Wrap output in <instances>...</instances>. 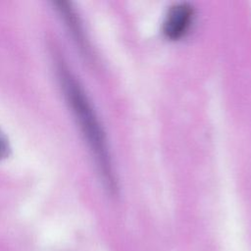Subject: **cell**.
Here are the masks:
<instances>
[{
	"mask_svg": "<svg viewBox=\"0 0 251 251\" xmlns=\"http://www.w3.org/2000/svg\"><path fill=\"white\" fill-rule=\"evenodd\" d=\"M58 75L66 100L92 152L105 184L115 193V173L106 135L96 112L79 82L62 61L58 62Z\"/></svg>",
	"mask_w": 251,
	"mask_h": 251,
	"instance_id": "1",
	"label": "cell"
},
{
	"mask_svg": "<svg viewBox=\"0 0 251 251\" xmlns=\"http://www.w3.org/2000/svg\"><path fill=\"white\" fill-rule=\"evenodd\" d=\"M194 16V8L189 3H176L170 7L166 14L163 22L164 34L172 40L181 38L188 32Z\"/></svg>",
	"mask_w": 251,
	"mask_h": 251,
	"instance_id": "2",
	"label": "cell"
},
{
	"mask_svg": "<svg viewBox=\"0 0 251 251\" xmlns=\"http://www.w3.org/2000/svg\"><path fill=\"white\" fill-rule=\"evenodd\" d=\"M10 143L7 135L0 129V160L7 158L10 154Z\"/></svg>",
	"mask_w": 251,
	"mask_h": 251,
	"instance_id": "3",
	"label": "cell"
}]
</instances>
